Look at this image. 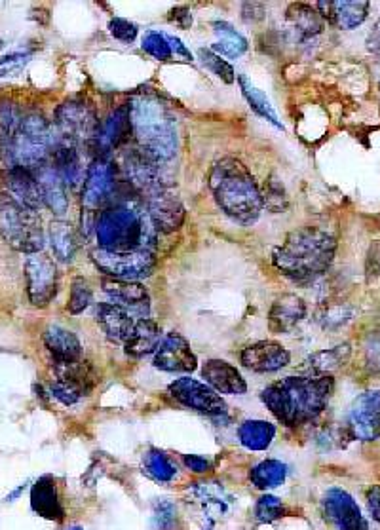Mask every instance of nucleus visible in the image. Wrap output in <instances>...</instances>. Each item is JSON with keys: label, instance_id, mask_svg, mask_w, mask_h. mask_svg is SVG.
<instances>
[{"label": "nucleus", "instance_id": "49530a36", "mask_svg": "<svg viewBox=\"0 0 380 530\" xmlns=\"http://www.w3.org/2000/svg\"><path fill=\"white\" fill-rule=\"evenodd\" d=\"M27 61H29V56L21 54V52H14V54L2 57L0 59V78L18 75L19 71L27 65Z\"/></svg>", "mask_w": 380, "mask_h": 530}, {"label": "nucleus", "instance_id": "79ce46f5", "mask_svg": "<svg viewBox=\"0 0 380 530\" xmlns=\"http://www.w3.org/2000/svg\"><path fill=\"white\" fill-rule=\"evenodd\" d=\"M285 515V506L282 504L280 498L272 496V494H265L259 498L257 506H255V517L259 523H272L280 517Z\"/></svg>", "mask_w": 380, "mask_h": 530}, {"label": "nucleus", "instance_id": "13d9d810", "mask_svg": "<svg viewBox=\"0 0 380 530\" xmlns=\"http://www.w3.org/2000/svg\"><path fill=\"white\" fill-rule=\"evenodd\" d=\"M0 48H2V42H0Z\"/></svg>", "mask_w": 380, "mask_h": 530}, {"label": "nucleus", "instance_id": "a18cd8bd", "mask_svg": "<svg viewBox=\"0 0 380 530\" xmlns=\"http://www.w3.org/2000/svg\"><path fill=\"white\" fill-rule=\"evenodd\" d=\"M263 204H266L272 211H280L287 206V198H285V190L282 183H278L276 179H270L266 185L265 194H263Z\"/></svg>", "mask_w": 380, "mask_h": 530}, {"label": "nucleus", "instance_id": "b1692460", "mask_svg": "<svg viewBox=\"0 0 380 530\" xmlns=\"http://www.w3.org/2000/svg\"><path fill=\"white\" fill-rule=\"evenodd\" d=\"M306 318V303L301 297L285 293L278 297L268 312V327L272 333H291Z\"/></svg>", "mask_w": 380, "mask_h": 530}, {"label": "nucleus", "instance_id": "412c9836", "mask_svg": "<svg viewBox=\"0 0 380 530\" xmlns=\"http://www.w3.org/2000/svg\"><path fill=\"white\" fill-rule=\"evenodd\" d=\"M103 291L113 299L114 304L126 308L132 316H141V320L151 310L149 291L139 282H122V280L105 278Z\"/></svg>", "mask_w": 380, "mask_h": 530}, {"label": "nucleus", "instance_id": "4d7b16f0", "mask_svg": "<svg viewBox=\"0 0 380 530\" xmlns=\"http://www.w3.org/2000/svg\"><path fill=\"white\" fill-rule=\"evenodd\" d=\"M369 361H371V365L380 367V342L369 348Z\"/></svg>", "mask_w": 380, "mask_h": 530}, {"label": "nucleus", "instance_id": "8fccbe9b", "mask_svg": "<svg viewBox=\"0 0 380 530\" xmlns=\"http://www.w3.org/2000/svg\"><path fill=\"white\" fill-rule=\"evenodd\" d=\"M242 18L246 19L247 23H257L265 18V6L261 2H246L242 6Z\"/></svg>", "mask_w": 380, "mask_h": 530}, {"label": "nucleus", "instance_id": "5701e85b", "mask_svg": "<svg viewBox=\"0 0 380 530\" xmlns=\"http://www.w3.org/2000/svg\"><path fill=\"white\" fill-rule=\"evenodd\" d=\"M202 377L217 394L242 396L247 392V384L240 371L225 360H209L202 367Z\"/></svg>", "mask_w": 380, "mask_h": 530}, {"label": "nucleus", "instance_id": "09e8293b", "mask_svg": "<svg viewBox=\"0 0 380 530\" xmlns=\"http://www.w3.org/2000/svg\"><path fill=\"white\" fill-rule=\"evenodd\" d=\"M175 510L168 502H162L156 506L154 512V530H170L175 523Z\"/></svg>", "mask_w": 380, "mask_h": 530}, {"label": "nucleus", "instance_id": "c03bdc74", "mask_svg": "<svg viewBox=\"0 0 380 530\" xmlns=\"http://www.w3.org/2000/svg\"><path fill=\"white\" fill-rule=\"evenodd\" d=\"M109 33L113 35L116 40L124 42V44H132L133 40L137 38V25L128 21V19L113 18L109 21Z\"/></svg>", "mask_w": 380, "mask_h": 530}, {"label": "nucleus", "instance_id": "0eeeda50", "mask_svg": "<svg viewBox=\"0 0 380 530\" xmlns=\"http://www.w3.org/2000/svg\"><path fill=\"white\" fill-rule=\"evenodd\" d=\"M0 236L19 253H40L44 230L37 211L21 206L10 194H0Z\"/></svg>", "mask_w": 380, "mask_h": 530}, {"label": "nucleus", "instance_id": "a19ab883", "mask_svg": "<svg viewBox=\"0 0 380 530\" xmlns=\"http://www.w3.org/2000/svg\"><path fill=\"white\" fill-rule=\"evenodd\" d=\"M198 56L202 59V63L208 67L209 71L217 78H221L225 84H234L236 82V73L232 69V65L225 61L223 57L213 54L211 50H200Z\"/></svg>", "mask_w": 380, "mask_h": 530}, {"label": "nucleus", "instance_id": "6ab92c4d", "mask_svg": "<svg viewBox=\"0 0 380 530\" xmlns=\"http://www.w3.org/2000/svg\"><path fill=\"white\" fill-rule=\"evenodd\" d=\"M240 360L255 373H274L284 369L291 356L280 342L259 341L244 348Z\"/></svg>", "mask_w": 380, "mask_h": 530}, {"label": "nucleus", "instance_id": "603ef678", "mask_svg": "<svg viewBox=\"0 0 380 530\" xmlns=\"http://www.w3.org/2000/svg\"><path fill=\"white\" fill-rule=\"evenodd\" d=\"M170 21H173L175 25L183 27V29H189L192 25V16H190V10L187 6H179L175 10H171Z\"/></svg>", "mask_w": 380, "mask_h": 530}, {"label": "nucleus", "instance_id": "dca6fc26", "mask_svg": "<svg viewBox=\"0 0 380 530\" xmlns=\"http://www.w3.org/2000/svg\"><path fill=\"white\" fill-rule=\"evenodd\" d=\"M122 171L132 189L151 194L160 189V171L158 162L141 149H130L122 154Z\"/></svg>", "mask_w": 380, "mask_h": 530}, {"label": "nucleus", "instance_id": "052dcab7", "mask_svg": "<svg viewBox=\"0 0 380 530\" xmlns=\"http://www.w3.org/2000/svg\"><path fill=\"white\" fill-rule=\"evenodd\" d=\"M379 92H380V84H379Z\"/></svg>", "mask_w": 380, "mask_h": 530}, {"label": "nucleus", "instance_id": "c85d7f7f", "mask_svg": "<svg viewBox=\"0 0 380 530\" xmlns=\"http://www.w3.org/2000/svg\"><path fill=\"white\" fill-rule=\"evenodd\" d=\"M162 342V327L149 318H143L133 325L132 333L124 341L126 354L132 358H143L147 354L156 352Z\"/></svg>", "mask_w": 380, "mask_h": 530}, {"label": "nucleus", "instance_id": "c756f323", "mask_svg": "<svg viewBox=\"0 0 380 530\" xmlns=\"http://www.w3.org/2000/svg\"><path fill=\"white\" fill-rule=\"evenodd\" d=\"M56 380L75 388L80 396H88L94 388L95 371L88 361H54Z\"/></svg>", "mask_w": 380, "mask_h": 530}, {"label": "nucleus", "instance_id": "680f3d73", "mask_svg": "<svg viewBox=\"0 0 380 530\" xmlns=\"http://www.w3.org/2000/svg\"><path fill=\"white\" fill-rule=\"evenodd\" d=\"M379 54H380V52H379Z\"/></svg>", "mask_w": 380, "mask_h": 530}, {"label": "nucleus", "instance_id": "a211bd4d", "mask_svg": "<svg viewBox=\"0 0 380 530\" xmlns=\"http://www.w3.org/2000/svg\"><path fill=\"white\" fill-rule=\"evenodd\" d=\"M132 133V120H130V109L118 107L109 114L101 124L95 135V149L99 152V158H107L111 152L116 151Z\"/></svg>", "mask_w": 380, "mask_h": 530}, {"label": "nucleus", "instance_id": "bb28decb", "mask_svg": "<svg viewBox=\"0 0 380 530\" xmlns=\"http://www.w3.org/2000/svg\"><path fill=\"white\" fill-rule=\"evenodd\" d=\"M31 506L35 513L50 521H63V506L57 493L56 479L50 475L40 477L31 489Z\"/></svg>", "mask_w": 380, "mask_h": 530}, {"label": "nucleus", "instance_id": "ddd939ff", "mask_svg": "<svg viewBox=\"0 0 380 530\" xmlns=\"http://www.w3.org/2000/svg\"><path fill=\"white\" fill-rule=\"evenodd\" d=\"M350 436L360 441H375L380 437V390L363 392L352 401L348 411Z\"/></svg>", "mask_w": 380, "mask_h": 530}, {"label": "nucleus", "instance_id": "864d4df0", "mask_svg": "<svg viewBox=\"0 0 380 530\" xmlns=\"http://www.w3.org/2000/svg\"><path fill=\"white\" fill-rule=\"evenodd\" d=\"M185 464L194 474H206L209 470V462L204 456L187 455L185 456Z\"/></svg>", "mask_w": 380, "mask_h": 530}, {"label": "nucleus", "instance_id": "1a4fd4ad", "mask_svg": "<svg viewBox=\"0 0 380 530\" xmlns=\"http://www.w3.org/2000/svg\"><path fill=\"white\" fill-rule=\"evenodd\" d=\"M116 187H118V181H116V168L113 162H109L107 158H95L86 170L84 185H82V196H80L82 217L92 215L97 209L101 213L103 209L114 204Z\"/></svg>", "mask_w": 380, "mask_h": 530}, {"label": "nucleus", "instance_id": "c9c22d12", "mask_svg": "<svg viewBox=\"0 0 380 530\" xmlns=\"http://www.w3.org/2000/svg\"><path fill=\"white\" fill-rule=\"evenodd\" d=\"M50 244H52V251L61 263H71L75 259L76 249V234L71 223L67 221H52L50 225Z\"/></svg>", "mask_w": 380, "mask_h": 530}, {"label": "nucleus", "instance_id": "3c124183", "mask_svg": "<svg viewBox=\"0 0 380 530\" xmlns=\"http://www.w3.org/2000/svg\"><path fill=\"white\" fill-rule=\"evenodd\" d=\"M365 498H367V508H369V512H371L373 519H375L380 525V485L371 487V489L367 491V494H365Z\"/></svg>", "mask_w": 380, "mask_h": 530}, {"label": "nucleus", "instance_id": "4be33fe9", "mask_svg": "<svg viewBox=\"0 0 380 530\" xmlns=\"http://www.w3.org/2000/svg\"><path fill=\"white\" fill-rule=\"evenodd\" d=\"M4 185L10 192V196L18 200L21 206L33 209V211H38L44 206L35 171L18 168V166L8 168L4 171Z\"/></svg>", "mask_w": 380, "mask_h": 530}, {"label": "nucleus", "instance_id": "473e14b6", "mask_svg": "<svg viewBox=\"0 0 380 530\" xmlns=\"http://www.w3.org/2000/svg\"><path fill=\"white\" fill-rule=\"evenodd\" d=\"M276 437V426L266 420H246L238 428V439L249 451H266Z\"/></svg>", "mask_w": 380, "mask_h": 530}, {"label": "nucleus", "instance_id": "f704fd0d", "mask_svg": "<svg viewBox=\"0 0 380 530\" xmlns=\"http://www.w3.org/2000/svg\"><path fill=\"white\" fill-rule=\"evenodd\" d=\"M350 356H352V348H350L348 342H344V344H339V346H333V348H327V350H320V352L312 354L306 360V367L312 373H316V375H329V373L337 371L346 361L350 360Z\"/></svg>", "mask_w": 380, "mask_h": 530}, {"label": "nucleus", "instance_id": "393cba45", "mask_svg": "<svg viewBox=\"0 0 380 530\" xmlns=\"http://www.w3.org/2000/svg\"><path fill=\"white\" fill-rule=\"evenodd\" d=\"M369 2L365 0H356V2H348V0H342V2H318L316 8L320 10V16L331 23H335L337 27H341L344 31H350V29H356L360 27L361 23L367 19L369 14Z\"/></svg>", "mask_w": 380, "mask_h": 530}, {"label": "nucleus", "instance_id": "bf43d9fd", "mask_svg": "<svg viewBox=\"0 0 380 530\" xmlns=\"http://www.w3.org/2000/svg\"><path fill=\"white\" fill-rule=\"evenodd\" d=\"M71 530H82V529H71Z\"/></svg>", "mask_w": 380, "mask_h": 530}, {"label": "nucleus", "instance_id": "4c0bfd02", "mask_svg": "<svg viewBox=\"0 0 380 530\" xmlns=\"http://www.w3.org/2000/svg\"><path fill=\"white\" fill-rule=\"evenodd\" d=\"M287 477V466L280 460H263L251 468L249 479L257 489H276Z\"/></svg>", "mask_w": 380, "mask_h": 530}, {"label": "nucleus", "instance_id": "9b49d317", "mask_svg": "<svg viewBox=\"0 0 380 530\" xmlns=\"http://www.w3.org/2000/svg\"><path fill=\"white\" fill-rule=\"evenodd\" d=\"M25 278H27V295L33 306L44 308L56 299L59 272L56 263L46 253L40 251L27 257Z\"/></svg>", "mask_w": 380, "mask_h": 530}, {"label": "nucleus", "instance_id": "e433bc0d", "mask_svg": "<svg viewBox=\"0 0 380 530\" xmlns=\"http://www.w3.org/2000/svg\"><path fill=\"white\" fill-rule=\"evenodd\" d=\"M238 84H240V90H242V94L246 97L249 107H251L255 113L259 114V116H263L265 120H268L274 128L284 130V126H282L278 114L274 111V105L270 103V99H268L257 86H253L244 75L238 76Z\"/></svg>", "mask_w": 380, "mask_h": 530}, {"label": "nucleus", "instance_id": "f03ea898", "mask_svg": "<svg viewBox=\"0 0 380 530\" xmlns=\"http://www.w3.org/2000/svg\"><path fill=\"white\" fill-rule=\"evenodd\" d=\"M337 240L327 230L304 227L285 236L272 253V263L297 284H308L323 276L335 259Z\"/></svg>", "mask_w": 380, "mask_h": 530}, {"label": "nucleus", "instance_id": "5fc2aeb1", "mask_svg": "<svg viewBox=\"0 0 380 530\" xmlns=\"http://www.w3.org/2000/svg\"><path fill=\"white\" fill-rule=\"evenodd\" d=\"M166 38H168L171 52H173L175 56L185 57L187 61H192V54H190L189 48H187V46H185V44H183L179 38L171 37V35H166Z\"/></svg>", "mask_w": 380, "mask_h": 530}, {"label": "nucleus", "instance_id": "7ed1b4c3", "mask_svg": "<svg viewBox=\"0 0 380 530\" xmlns=\"http://www.w3.org/2000/svg\"><path fill=\"white\" fill-rule=\"evenodd\" d=\"M95 238L105 251H154L158 232L145 208L124 196L97 215Z\"/></svg>", "mask_w": 380, "mask_h": 530}, {"label": "nucleus", "instance_id": "39448f33", "mask_svg": "<svg viewBox=\"0 0 380 530\" xmlns=\"http://www.w3.org/2000/svg\"><path fill=\"white\" fill-rule=\"evenodd\" d=\"M128 109L139 149L158 164L171 160L177 152V126L168 107L152 95H135Z\"/></svg>", "mask_w": 380, "mask_h": 530}, {"label": "nucleus", "instance_id": "aec40b11", "mask_svg": "<svg viewBox=\"0 0 380 530\" xmlns=\"http://www.w3.org/2000/svg\"><path fill=\"white\" fill-rule=\"evenodd\" d=\"M48 162L59 173V177L63 179V183L67 187L75 189L80 183H84V177H86L84 164H82V156H80V151H78L75 143L57 135Z\"/></svg>", "mask_w": 380, "mask_h": 530}, {"label": "nucleus", "instance_id": "2eb2a0df", "mask_svg": "<svg viewBox=\"0 0 380 530\" xmlns=\"http://www.w3.org/2000/svg\"><path fill=\"white\" fill-rule=\"evenodd\" d=\"M325 519L339 530H369L358 502L342 489H331L323 496Z\"/></svg>", "mask_w": 380, "mask_h": 530}, {"label": "nucleus", "instance_id": "ea45409f", "mask_svg": "<svg viewBox=\"0 0 380 530\" xmlns=\"http://www.w3.org/2000/svg\"><path fill=\"white\" fill-rule=\"evenodd\" d=\"M92 303V287L88 284V280L84 278H75L73 285H71V295H69V304L67 310L69 314H80L84 312Z\"/></svg>", "mask_w": 380, "mask_h": 530}, {"label": "nucleus", "instance_id": "4468645a", "mask_svg": "<svg viewBox=\"0 0 380 530\" xmlns=\"http://www.w3.org/2000/svg\"><path fill=\"white\" fill-rule=\"evenodd\" d=\"M147 213L156 232L171 234L183 227L187 211L173 190L160 187L147 194Z\"/></svg>", "mask_w": 380, "mask_h": 530}, {"label": "nucleus", "instance_id": "cd10ccee", "mask_svg": "<svg viewBox=\"0 0 380 530\" xmlns=\"http://www.w3.org/2000/svg\"><path fill=\"white\" fill-rule=\"evenodd\" d=\"M97 323L111 341H126L132 333L133 316L122 306L114 303L97 304Z\"/></svg>", "mask_w": 380, "mask_h": 530}, {"label": "nucleus", "instance_id": "a878e982", "mask_svg": "<svg viewBox=\"0 0 380 530\" xmlns=\"http://www.w3.org/2000/svg\"><path fill=\"white\" fill-rule=\"evenodd\" d=\"M35 175L42 192L44 206L52 209L57 215H63L69 208V198H67V185L59 177V173L50 166V162H46L35 170Z\"/></svg>", "mask_w": 380, "mask_h": 530}, {"label": "nucleus", "instance_id": "f3484780", "mask_svg": "<svg viewBox=\"0 0 380 530\" xmlns=\"http://www.w3.org/2000/svg\"><path fill=\"white\" fill-rule=\"evenodd\" d=\"M154 367L168 373H192L198 367V361L187 339L179 333H170L154 352Z\"/></svg>", "mask_w": 380, "mask_h": 530}, {"label": "nucleus", "instance_id": "7c9ffc66", "mask_svg": "<svg viewBox=\"0 0 380 530\" xmlns=\"http://www.w3.org/2000/svg\"><path fill=\"white\" fill-rule=\"evenodd\" d=\"M44 344L54 361H75L82 358V344L75 333L59 325H50L44 331Z\"/></svg>", "mask_w": 380, "mask_h": 530}, {"label": "nucleus", "instance_id": "de8ad7c7", "mask_svg": "<svg viewBox=\"0 0 380 530\" xmlns=\"http://www.w3.org/2000/svg\"><path fill=\"white\" fill-rule=\"evenodd\" d=\"M50 394H52L57 401H61L63 405H67V407L75 405V403H78V401L82 399V396L76 392L75 388H71V386H67V384H63V382H59V380L56 379L50 384Z\"/></svg>", "mask_w": 380, "mask_h": 530}, {"label": "nucleus", "instance_id": "58836bf2", "mask_svg": "<svg viewBox=\"0 0 380 530\" xmlns=\"http://www.w3.org/2000/svg\"><path fill=\"white\" fill-rule=\"evenodd\" d=\"M145 470L156 479V481H164L168 483L175 475H177V468L171 462L170 456L158 449H151L145 455Z\"/></svg>", "mask_w": 380, "mask_h": 530}, {"label": "nucleus", "instance_id": "423d86ee", "mask_svg": "<svg viewBox=\"0 0 380 530\" xmlns=\"http://www.w3.org/2000/svg\"><path fill=\"white\" fill-rule=\"evenodd\" d=\"M52 124L38 113L23 114L16 132L0 149L8 168H25L35 171L48 162L52 147L56 143Z\"/></svg>", "mask_w": 380, "mask_h": 530}, {"label": "nucleus", "instance_id": "f8f14e48", "mask_svg": "<svg viewBox=\"0 0 380 530\" xmlns=\"http://www.w3.org/2000/svg\"><path fill=\"white\" fill-rule=\"evenodd\" d=\"M168 390L171 398L198 413L209 417H221L227 413V403L206 382L183 377L171 382Z\"/></svg>", "mask_w": 380, "mask_h": 530}, {"label": "nucleus", "instance_id": "f257e3e1", "mask_svg": "<svg viewBox=\"0 0 380 530\" xmlns=\"http://www.w3.org/2000/svg\"><path fill=\"white\" fill-rule=\"evenodd\" d=\"M335 380L329 375L285 377L261 392L270 413L284 426L295 428L320 417L329 405Z\"/></svg>", "mask_w": 380, "mask_h": 530}, {"label": "nucleus", "instance_id": "72a5a7b5", "mask_svg": "<svg viewBox=\"0 0 380 530\" xmlns=\"http://www.w3.org/2000/svg\"><path fill=\"white\" fill-rule=\"evenodd\" d=\"M287 19L293 25V29L303 38H312L320 35L325 27L320 12L308 4H291L287 10Z\"/></svg>", "mask_w": 380, "mask_h": 530}, {"label": "nucleus", "instance_id": "9d476101", "mask_svg": "<svg viewBox=\"0 0 380 530\" xmlns=\"http://www.w3.org/2000/svg\"><path fill=\"white\" fill-rule=\"evenodd\" d=\"M54 126H56L59 137L78 145L82 141L95 139L97 130H99V120L88 101L75 97V99L63 101L57 107Z\"/></svg>", "mask_w": 380, "mask_h": 530}, {"label": "nucleus", "instance_id": "20e7f679", "mask_svg": "<svg viewBox=\"0 0 380 530\" xmlns=\"http://www.w3.org/2000/svg\"><path fill=\"white\" fill-rule=\"evenodd\" d=\"M209 190L217 206L240 225H253L265 206L255 177L236 158H221L211 168Z\"/></svg>", "mask_w": 380, "mask_h": 530}, {"label": "nucleus", "instance_id": "6e6552de", "mask_svg": "<svg viewBox=\"0 0 380 530\" xmlns=\"http://www.w3.org/2000/svg\"><path fill=\"white\" fill-rule=\"evenodd\" d=\"M92 261L105 276L122 282H139L149 278L156 268V257L152 251H105L94 249Z\"/></svg>", "mask_w": 380, "mask_h": 530}, {"label": "nucleus", "instance_id": "37998d69", "mask_svg": "<svg viewBox=\"0 0 380 530\" xmlns=\"http://www.w3.org/2000/svg\"><path fill=\"white\" fill-rule=\"evenodd\" d=\"M141 46H143V50H145L149 56L154 57V59H158V61H168V59H171V56H173V52H171L170 48V42H168L166 35H162V33H156V31L147 33V35L143 37Z\"/></svg>", "mask_w": 380, "mask_h": 530}, {"label": "nucleus", "instance_id": "2f4dec72", "mask_svg": "<svg viewBox=\"0 0 380 530\" xmlns=\"http://www.w3.org/2000/svg\"><path fill=\"white\" fill-rule=\"evenodd\" d=\"M213 33L217 35L215 44L211 46V52L221 57H236L242 56L247 50L246 37H242L230 23L227 21H213Z\"/></svg>", "mask_w": 380, "mask_h": 530}, {"label": "nucleus", "instance_id": "6e6d98bb", "mask_svg": "<svg viewBox=\"0 0 380 530\" xmlns=\"http://www.w3.org/2000/svg\"><path fill=\"white\" fill-rule=\"evenodd\" d=\"M367 48L373 50V52H380V19L377 21V25L373 27L369 38H367Z\"/></svg>", "mask_w": 380, "mask_h": 530}]
</instances>
